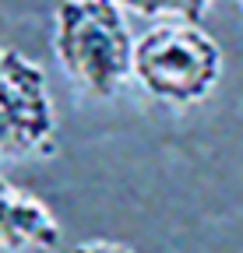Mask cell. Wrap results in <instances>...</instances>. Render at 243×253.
Wrapping results in <instances>:
<instances>
[{
  "mask_svg": "<svg viewBox=\"0 0 243 253\" xmlns=\"http://www.w3.org/2000/svg\"><path fill=\"white\" fill-rule=\"evenodd\" d=\"M134 78L159 102L197 106L222 78V46L204 32V25H148L134 42Z\"/></svg>",
  "mask_w": 243,
  "mask_h": 253,
  "instance_id": "cell-2",
  "label": "cell"
},
{
  "mask_svg": "<svg viewBox=\"0 0 243 253\" xmlns=\"http://www.w3.org/2000/svg\"><path fill=\"white\" fill-rule=\"evenodd\" d=\"M71 253H134V250L116 239H85V243L71 246Z\"/></svg>",
  "mask_w": 243,
  "mask_h": 253,
  "instance_id": "cell-6",
  "label": "cell"
},
{
  "mask_svg": "<svg viewBox=\"0 0 243 253\" xmlns=\"http://www.w3.org/2000/svg\"><path fill=\"white\" fill-rule=\"evenodd\" d=\"M124 11L127 14H141L151 25H159V21H191V25H201L204 14H208V4H204V0H194V4H184V0H176V4H127Z\"/></svg>",
  "mask_w": 243,
  "mask_h": 253,
  "instance_id": "cell-5",
  "label": "cell"
},
{
  "mask_svg": "<svg viewBox=\"0 0 243 253\" xmlns=\"http://www.w3.org/2000/svg\"><path fill=\"white\" fill-rule=\"evenodd\" d=\"M240 7H243V4H240Z\"/></svg>",
  "mask_w": 243,
  "mask_h": 253,
  "instance_id": "cell-7",
  "label": "cell"
},
{
  "mask_svg": "<svg viewBox=\"0 0 243 253\" xmlns=\"http://www.w3.org/2000/svg\"><path fill=\"white\" fill-rule=\"evenodd\" d=\"M56 243L60 225L53 211L36 194L0 176V250L25 253V250H53Z\"/></svg>",
  "mask_w": 243,
  "mask_h": 253,
  "instance_id": "cell-4",
  "label": "cell"
},
{
  "mask_svg": "<svg viewBox=\"0 0 243 253\" xmlns=\"http://www.w3.org/2000/svg\"><path fill=\"white\" fill-rule=\"evenodd\" d=\"M56 130L43 67L18 49L0 46V158L46 151Z\"/></svg>",
  "mask_w": 243,
  "mask_h": 253,
  "instance_id": "cell-3",
  "label": "cell"
},
{
  "mask_svg": "<svg viewBox=\"0 0 243 253\" xmlns=\"http://www.w3.org/2000/svg\"><path fill=\"white\" fill-rule=\"evenodd\" d=\"M127 11L109 0H71L53 11V53L64 74L96 99H109L134 78Z\"/></svg>",
  "mask_w": 243,
  "mask_h": 253,
  "instance_id": "cell-1",
  "label": "cell"
}]
</instances>
